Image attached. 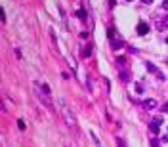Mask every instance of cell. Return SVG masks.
<instances>
[{"label": "cell", "instance_id": "1", "mask_svg": "<svg viewBox=\"0 0 168 147\" xmlns=\"http://www.w3.org/2000/svg\"><path fill=\"white\" fill-rule=\"evenodd\" d=\"M63 113H65V119H67V124H69V126H75V117H73V113L69 111V107H63Z\"/></svg>", "mask_w": 168, "mask_h": 147}, {"label": "cell", "instance_id": "2", "mask_svg": "<svg viewBox=\"0 0 168 147\" xmlns=\"http://www.w3.org/2000/svg\"><path fill=\"white\" fill-rule=\"evenodd\" d=\"M142 105H143V109H147V111H153V109L157 107V101H155V99H145Z\"/></svg>", "mask_w": 168, "mask_h": 147}, {"label": "cell", "instance_id": "3", "mask_svg": "<svg viewBox=\"0 0 168 147\" xmlns=\"http://www.w3.org/2000/svg\"><path fill=\"white\" fill-rule=\"evenodd\" d=\"M147 31H149V25L147 23H145V21H142V23H140V25H138V34H147Z\"/></svg>", "mask_w": 168, "mask_h": 147}, {"label": "cell", "instance_id": "4", "mask_svg": "<svg viewBox=\"0 0 168 147\" xmlns=\"http://www.w3.org/2000/svg\"><path fill=\"white\" fill-rule=\"evenodd\" d=\"M118 78H120L122 82H128L130 80V73L128 71H120V73H118Z\"/></svg>", "mask_w": 168, "mask_h": 147}, {"label": "cell", "instance_id": "5", "mask_svg": "<svg viewBox=\"0 0 168 147\" xmlns=\"http://www.w3.org/2000/svg\"><path fill=\"white\" fill-rule=\"evenodd\" d=\"M155 27H157V31H166V23L162 19H157L155 21Z\"/></svg>", "mask_w": 168, "mask_h": 147}, {"label": "cell", "instance_id": "6", "mask_svg": "<svg viewBox=\"0 0 168 147\" xmlns=\"http://www.w3.org/2000/svg\"><path fill=\"white\" fill-rule=\"evenodd\" d=\"M145 67H147L149 71H153V73H159V69H157V67H155V65H153V63H149V61H147V63H145Z\"/></svg>", "mask_w": 168, "mask_h": 147}, {"label": "cell", "instance_id": "7", "mask_svg": "<svg viewBox=\"0 0 168 147\" xmlns=\"http://www.w3.org/2000/svg\"><path fill=\"white\" fill-rule=\"evenodd\" d=\"M77 15H78V17H80L82 21H86V12H84V10H78V12H77Z\"/></svg>", "mask_w": 168, "mask_h": 147}, {"label": "cell", "instance_id": "8", "mask_svg": "<svg viewBox=\"0 0 168 147\" xmlns=\"http://www.w3.org/2000/svg\"><path fill=\"white\" fill-rule=\"evenodd\" d=\"M151 132H153V134H159V124L151 122Z\"/></svg>", "mask_w": 168, "mask_h": 147}, {"label": "cell", "instance_id": "9", "mask_svg": "<svg viewBox=\"0 0 168 147\" xmlns=\"http://www.w3.org/2000/svg\"><path fill=\"white\" fill-rule=\"evenodd\" d=\"M122 40H115V42H113V48H115V50H116V48H122Z\"/></svg>", "mask_w": 168, "mask_h": 147}, {"label": "cell", "instance_id": "10", "mask_svg": "<svg viewBox=\"0 0 168 147\" xmlns=\"http://www.w3.org/2000/svg\"><path fill=\"white\" fill-rule=\"evenodd\" d=\"M151 145H153V147H159V145H161V140L153 138V140H151Z\"/></svg>", "mask_w": 168, "mask_h": 147}, {"label": "cell", "instance_id": "11", "mask_svg": "<svg viewBox=\"0 0 168 147\" xmlns=\"http://www.w3.org/2000/svg\"><path fill=\"white\" fill-rule=\"evenodd\" d=\"M153 122H155V124H159V126H161V124H162V119H161V117H155V119H153Z\"/></svg>", "mask_w": 168, "mask_h": 147}, {"label": "cell", "instance_id": "12", "mask_svg": "<svg viewBox=\"0 0 168 147\" xmlns=\"http://www.w3.org/2000/svg\"><path fill=\"white\" fill-rule=\"evenodd\" d=\"M161 111H162V113H168V101H166V103H162V107H161Z\"/></svg>", "mask_w": 168, "mask_h": 147}, {"label": "cell", "instance_id": "13", "mask_svg": "<svg viewBox=\"0 0 168 147\" xmlns=\"http://www.w3.org/2000/svg\"><path fill=\"white\" fill-rule=\"evenodd\" d=\"M143 88H142V84H136V94H142Z\"/></svg>", "mask_w": 168, "mask_h": 147}, {"label": "cell", "instance_id": "14", "mask_svg": "<svg viewBox=\"0 0 168 147\" xmlns=\"http://www.w3.org/2000/svg\"><path fill=\"white\" fill-rule=\"evenodd\" d=\"M40 88L44 90V94H50V88H48V86H46V84H42V86H40Z\"/></svg>", "mask_w": 168, "mask_h": 147}, {"label": "cell", "instance_id": "15", "mask_svg": "<svg viewBox=\"0 0 168 147\" xmlns=\"http://www.w3.org/2000/svg\"><path fill=\"white\" fill-rule=\"evenodd\" d=\"M17 126H19V130H25V122L19 121V122H17Z\"/></svg>", "mask_w": 168, "mask_h": 147}, {"label": "cell", "instance_id": "16", "mask_svg": "<svg viewBox=\"0 0 168 147\" xmlns=\"http://www.w3.org/2000/svg\"><path fill=\"white\" fill-rule=\"evenodd\" d=\"M124 61H126V59H124V58H116V63H118V65H122Z\"/></svg>", "mask_w": 168, "mask_h": 147}, {"label": "cell", "instance_id": "17", "mask_svg": "<svg viewBox=\"0 0 168 147\" xmlns=\"http://www.w3.org/2000/svg\"><path fill=\"white\" fill-rule=\"evenodd\" d=\"M162 8H164V10H168V0H164V2H162Z\"/></svg>", "mask_w": 168, "mask_h": 147}, {"label": "cell", "instance_id": "18", "mask_svg": "<svg viewBox=\"0 0 168 147\" xmlns=\"http://www.w3.org/2000/svg\"><path fill=\"white\" fill-rule=\"evenodd\" d=\"M161 141H164V143H168V136H162V138H161Z\"/></svg>", "mask_w": 168, "mask_h": 147}, {"label": "cell", "instance_id": "19", "mask_svg": "<svg viewBox=\"0 0 168 147\" xmlns=\"http://www.w3.org/2000/svg\"><path fill=\"white\" fill-rule=\"evenodd\" d=\"M118 147H126V145H124V141H122V140H118Z\"/></svg>", "mask_w": 168, "mask_h": 147}, {"label": "cell", "instance_id": "20", "mask_svg": "<svg viewBox=\"0 0 168 147\" xmlns=\"http://www.w3.org/2000/svg\"><path fill=\"white\" fill-rule=\"evenodd\" d=\"M143 4H153V0H142Z\"/></svg>", "mask_w": 168, "mask_h": 147}, {"label": "cell", "instance_id": "21", "mask_svg": "<svg viewBox=\"0 0 168 147\" xmlns=\"http://www.w3.org/2000/svg\"><path fill=\"white\" fill-rule=\"evenodd\" d=\"M126 2H132V0H126Z\"/></svg>", "mask_w": 168, "mask_h": 147}]
</instances>
